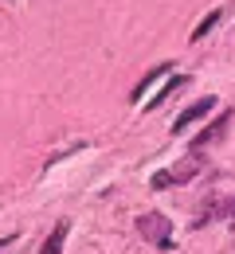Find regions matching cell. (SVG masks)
I'll list each match as a JSON object with an SVG mask.
<instances>
[{
    "label": "cell",
    "mask_w": 235,
    "mask_h": 254,
    "mask_svg": "<svg viewBox=\"0 0 235 254\" xmlns=\"http://www.w3.org/2000/svg\"><path fill=\"white\" fill-rule=\"evenodd\" d=\"M137 235H141L149 247H157V251H168V247H172V227H168V215H161V211L137 215Z\"/></svg>",
    "instance_id": "6da1fadb"
},
{
    "label": "cell",
    "mask_w": 235,
    "mask_h": 254,
    "mask_svg": "<svg viewBox=\"0 0 235 254\" xmlns=\"http://www.w3.org/2000/svg\"><path fill=\"white\" fill-rule=\"evenodd\" d=\"M204 168V157L200 153H192V157H184L176 168H161V172H153V188L165 191V188H176V184H184V180H192L196 172Z\"/></svg>",
    "instance_id": "7a4b0ae2"
},
{
    "label": "cell",
    "mask_w": 235,
    "mask_h": 254,
    "mask_svg": "<svg viewBox=\"0 0 235 254\" xmlns=\"http://www.w3.org/2000/svg\"><path fill=\"white\" fill-rule=\"evenodd\" d=\"M232 122H235V114H232V110H224V114H220V118H216V122H212L208 129H200V133L192 137V145H188V149H192V153H204L208 145H216V141H224V133L232 129Z\"/></svg>",
    "instance_id": "3957f363"
},
{
    "label": "cell",
    "mask_w": 235,
    "mask_h": 254,
    "mask_svg": "<svg viewBox=\"0 0 235 254\" xmlns=\"http://www.w3.org/2000/svg\"><path fill=\"white\" fill-rule=\"evenodd\" d=\"M212 106H216V98H196L192 106H184V110H180V118L172 122V133H180V129H188L192 122H200V118L212 110Z\"/></svg>",
    "instance_id": "277c9868"
},
{
    "label": "cell",
    "mask_w": 235,
    "mask_h": 254,
    "mask_svg": "<svg viewBox=\"0 0 235 254\" xmlns=\"http://www.w3.org/2000/svg\"><path fill=\"white\" fill-rule=\"evenodd\" d=\"M188 82H192V78H188V74H172V78H168L165 86H161V90H157V94L149 98V102H145V114H149V110H157V106H161V102H165V98H172L176 94V90H184V86H188Z\"/></svg>",
    "instance_id": "5b68a950"
},
{
    "label": "cell",
    "mask_w": 235,
    "mask_h": 254,
    "mask_svg": "<svg viewBox=\"0 0 235 254\" xmlns=\"http://www.w3.org/2000/svg\"><path fill=\"white\" fill-rule=\"evenodd\" d=\"M67 235H71V223H67V219H59L55 227H51V235L43 239L39 254H63V243H67Z\"/></svg>",
    "instance_id": "8992f818"
},
{
    "label": "cell",
    "mask_w": 235,
    "mask_h": 254,
    "mask_svg": "<svg viewBox=\"0 0 235 254\" xmlns=\"http://www.w3.org/2000/svg\"><path fill=\"white\" fill-rule=\"evenodd\" d=\"M220 16H224V8H212V12H208V16H204L200 24H196V28H192V43H200L204 35L212 32V28H216V24H220Z\"/></svg>",
    "instance_id": "52a82bcc"
},
{
    "label": "cell",
    "mask_w": 235,
    "mask_h": 254,
    "mask_svg": "<svg viewBox=\"0 0 235 254\" xmlns=\"http://www.w3.org/2000/svg\"><path fill=\"white\" fill-rule=\"evenodd\" d=\"M161 74H168V63L153 66V70H145V78H141V82H137V86H134V102H137V98H141V94H145V90H149V86H153V82H157Z\"/></svg>",
    "instance_id": "ba28073f"
},
{
    "label": "cell",
    "mask_w": 235,
    "mask_h": 254,
    "mask_svg": "<svg viewBox=\"0 0 235 254\" xmlns=\"http://www.w3.org/2000/svg\"><path fill=\"white\" fill-rule=\"evenodd\" d=\"M220 211H224V219H232V223H235V195H232V199H224V203H220Z\"/></svg>",
    "instance_id": "9c48e42d"
},
{
    "label": "cell",
    "mask_w": 235,
    "mask_h": 254,
    "mask_svg": "<svg viewBox=\"0 0 235 254\" xmlns=\"http://www.w3.org/2000/svg\"><path fill=\"white\" fill-rule=\"evenodd\" d=\"M4 247H12V239H0V251H4Z\"/></svg>",
    "instance_id": "30bf717a"
}]
</instances>
